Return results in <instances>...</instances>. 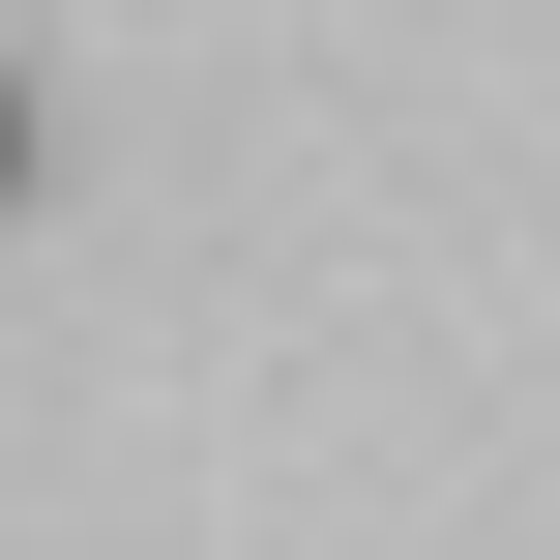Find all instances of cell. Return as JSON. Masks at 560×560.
<instances>
[{"instance_id":"6da1fadb","label":"cell","mask_w":560,"mask_h":560,"mask_svg":"<svg viewBox=\"0 0 560 560\" xmlns=\"http://www.w3.org/2000/svg\"><path fill=\"white\" fill-rule=\"evenodd\" d=\"M0 207H30V89H0Z\"/></svg>"}]
</instances>
